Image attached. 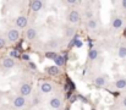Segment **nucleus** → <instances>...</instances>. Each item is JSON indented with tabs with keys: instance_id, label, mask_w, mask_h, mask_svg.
<instances>
[{
	"instance_id": "nucleus-24",
	"label": "nucleus",
	"mask_w": 126,
	"mask_h": 110,
	"mask_svg": "<svg viewBox=\"0 0 126 110\" xmlns=\"http://www.w3.org/2000/svg\"><path fill=\"white\" fill-rule=\"evenodd\" d=\"M66 4H69V5H75V4H79V1H76V0H67Z\"/></svg>"
},
{
	"instance_id": "nucleus-31",
	"label": "nucleus",
	"mask_w": 126,
	"mask_h": 110,
	"mask_svg": "<svg viewBox=\"0 0 126 110\" xmlns=\"http://www.w3.org/2000/svg\"><path fill=\"white\" fill-rule=\"evenodd\" d=\"M123 105L125 107V109H126V97L124 98V99H123Z\"/></svg>"
},
{
	"instance_id": "nucleus-32",
	"label": "nucleus",
	"mask_w": 126,
	"mask_h": 110,
	"mask_svg": "<svg viewBox=\"0 0 126 110\" xmlns=\"http://www.w3.org/2000/svg\"><path fill=\"white\" fill-rule=\"evenodd\" d=\"M91 110H95V109H91Z\"/></svg>"
},
{
	"instance_id": "nucleus-18",
	"label": "nucleus",
	"mask_w": 126,
	"mask_h": 110,
	"mask_svg": "<svg viewBox=\"0 0 126 110\" xmlns=\"http://www.w3.org/2000/svg\"><path fill=\"white\" fill-rule=\"evenodd\" d=\"M87 27H88L89 30H95V28H97V21H95L94 18L88 20V22H87Z\"/></svg>"
},
{
	"instance_id": "nucleus-16",
	"label": "nucleus",
	"mask_w": 126,
	"mask_h": 110,
	"mask_svg": "<svg viewBox=\"0 0 126 110\" xmlns=\"http://www.w3.org/2000/svg\"><path fill=\"white\" fill-rule=\"evenodd\" d=\"M98 55H99V53H98L97 49H91V50H89V54H88L89 60H95V59L98 58Z\"/></svg>"
},
{
	"instance_id": "nucleus-7",
	"label": "nucleus",
	"mask_w": 126,
	"mask_h": 110,
	"mask_svg": "<svg viewBox=\"0 0 126 110\" xmlns=\"http://www.w3.org/2000/svg\"><path fill=\"white\" fill-rule=\"evenodd\" d=\"M2 66H4L5 69H12V67L15 66L14 59H12V58H5V59L2 60Z\"/></svg>"
},
{
	"instance_id": "nucleus-4",
	"label": "nucleus",
	"mask_w": 126,
	"mask_h": 110,
	"mask_svg": "<svg viewBox=\"0 0 126 110\" xmlns=\"http://www.w3.org/2000/svg\"><path fill=\"white\" fill-rule=\"evenodd\" d=\"M25 104H26V99H25V97H22V95H18V97H16V98L14 99V107L17 108V109L25 107Z\"/></svg>"
},
{
	"instance_id": "nucleus-12",
	"label": "nucleus",
	"mask_w": 126,
	"mask_h": 110,
	"mask_svg": "<svg viewBox=\"0 0 126 110\" xmlns=\"http://www.w3.org/2000/svg\"><path fill=\"white\" fill-rule=\"evenodd\" d=\"M47 72L49 73V75H51V76H56V75H59V67L56 66V65H54V66H49V67H47Z\"/></svg>"
},
{
	"instance_id": "nucleus-10",
	"label": "nucleus",
	"mask_w": 126,
	"mask_h": 110,
	"mask_svg": "<svg viewBox=\"0 0 126 110\" xmlns=\"http://www.w3.org/2000/svg\"><path fill=\"white\" fill-rule=\"evenodd\" d=\"M123 25H124V21H123L121 17H115V18H114V21H113V27H114L115 30H120V28L123 27Z\"/></svg>"
},
{
	"instance_id": "nucleus-8",
	"label": "nucleus",
	"mask_w": 126,
	"mask_h": 110,
	"mask_svg": "<svg viewBox=\"0 0 126 110\" xmlns=\"http://www.w3.org/2000/svg\"><path fill=\"white\" fill-rule=\"evenodd\" d=\"M49 105H50V108H53V109H59V108L61 107V100H60L59 98H51L50 102H49Z\"/></svg>"
},
{
	"instance_id": "nucleus-13",
	"label": "nucleus",
	"mask_w": 126,
	"mask_h": 110,
	"mask_svg": "<svg viewBox=\"0 0 126 110\" xmlns=\"http://www.w3.org/2000/svg\"><path fill=\"white\" fill-rule=\"evenodd\" d=\"M115 87H116L118 89H124V88H126V79L125 78L118 79V81L115 82Z\"/></svg>"
},
{
	"instance_id": "nucleus-19",
	"label": "nucleus",
	"mask_w": 126,
	"mask_h": 110,
	"mask_svg": "<svg viewBox=\"0 0 126 110\" xmlns=\"http://www.w3.org/2000/svg\"><path fill=\"white\" fill-rule=\"evenodd\" d=\"M56 56H58V54H56L55 51H47V53H45V58H48V59H53V60H55Z\"/></svg>"
},
{
	"instance_id": "nucleus-26",
	"label": "nucleus",
	"mask_w": 126,
	"mask_h": 110,
	"mask_svg": "<svg viewBox=\"0 0 126 110\" xmlns=\"http://www.w3.org/2000/svg\"><path fill=\"white\" fill-rule=\"evenodd\" d=\"M77 98H79V95H72V98H70V103H75L77 100Z\"/></svg>"
},
{
	"instance_id": "nucleus-14",
	"label": "nucleus",
	"mask_w": 126,
	"mask_h": 110,
	"mask_svg": "<svg viewBox=\"0 0 126 110\" xmlns=\"http://www.w3.org/2000/svg\"><path fill=\"white\" fill-rule=\"evenodd\" d=\"M94 84H95L97 87H103V86L105 84V78H104L103 76H98V77L94 79Z\"/></svg>"
},
{
	"instance_id": "nucleus-15",
	"label": "nucleus",
	"mask_w": 126,
	"mask_h": 110,
	"mask_svg": "<svg viewBox=\"0 0 126 110\" xmlns=\"http://www.w3.org/2000/svg\"><path fill=\"white\" fill-rule=\"evenodd\" d=\"M118 55H119L120 59H125L126 58V47L125 45H121V47L119 48V50H118Z\"/></svg>"
},
{
	"instance_id": "nucleus-29",
	"label": "nucleus",
	"mask_w": 126,
	"mask_h": 110,
	"mask_svg": "<svg viewBox=\"0 0 126 110\" xmlns=\"http://www.w3.org/2000/svg\"><path fill=\"white\" fill-rule=\"evenodd\" d=\"M121 6H123L124 10H126V0H123V1H121Z\"/></svg>"
},
{
	"instance_id": "nucleus-1",
	"label": "nucleus",
	"mask_w": 126,
	"mask_h": 110,
	"mask_svg": "<svg viewBox=\"0 0 126 110\" xmlns=\"http://www.w3.org/2000/svg\"><path fill=\"white\" fill-rule=\"evenodd\" d=\"M80 18H81V16H80V14L77 12V11H71L69 15H67V20H69V22H71V23H77L79 21H80Z\"/></svg>"
},
{
	"instance_id": "nucleus-25",
	"label": "nucleus",
	"mask_w": 126,
	"mask_h": 110,
	"mask_svg": "<svg viewBox=\"0 0 126 110\" xmlns=\"http://www.w3.org/2000/svg\"><path fill=\"white\" fill-rule=\"evenodd\" d=\"M28 65H30V67H31L32 70H37V66H36V64H34V63L30 61V64H28Z\"/></svg>"
},
{
	"instance_id": "nucleus-9",
	"label": "nucleus",
	"mask_w": 126,
	"mask_h": 110,
	"mask_svg": "<svg viewBox=\"0 0 126 110\" xmlns=\"http://www.w3.org/2000/svg\"><path fill=\"white\" fill-rule=\"evenodd\" d=\"M41 91H42L43 93H49V92H51V91H53L51 83H49V82H43L42 84H41Z\"/></svg>"
},
{
	"instance_id": "nucleus-20",
	"label": "nucleus",
	"mask_w": 126,
	"mask_h": 110,
	"mask_svg": "<svg viewBox=\"0 0 126 110\" xmlns=\"http://www.w3.org/2000/svg\"><path fill=\"white\" fill-rule=\"evenodd\" d=\"M74 34H75V28L74 27H67L66 28V36L69 38H71V37H74Z\"/></svg>"
},
{
	"instance_id": "nucleus-23",
	"label": "nucleus",
	"mask_w": 126,
	"mask_h": 110,
	"mask_svg": "<svg viewBox=\"0 0 126 110\" xmlns=\"http://www.w3.org/2000/svg\"><path fill=\"white\" fill-rule=\"evenodd\" d=\"M21 59L25 60V61H30V55L28 54H22L21 55Z\"/></svg>"
},
{
	"instance_id": "nucleus-17",
	"label": "nucleus",
	"mask_w": 126,
	"mask_h": 110,
	"mask_svg": "<svg viewBox=\"0 0 126 110\" xmlns=\"http://www.w3.org/2000/svg\"><path fill=\"white\" fill-rule=\"evenodd\" d=\"M54 61H55L56 66H63V65L65 64V58H64V55H58Z\"/></svg>"
},
{
	"instance_id": "nucleus-3",
	"label": "nucleus",
	"mask_w": 126,
	"mask_h": 110,
	"mask_svg": "<svg viewBox=\"0 0 126 110\" xmlns=\"http://www.w3.org/2000/svg\"><path fill=\"white\" fill-rule=\"evenodd\" d=\"M30 7H31V10H32V11L38 12L39 10H42L43 2L42 1H39V0H33V1H31V2H30Z\"/></svg>"
},
{
	"instance_id": "nucleus-2",
	"label": "nucleus",
	"mask_w": 126,
	"mask_h": 110,
	"mask_svg": "<svg viewBox=\"0 0 126 110\" xmlns=\"http://www.w3.org/2000/svg\"><path fill=\"white\" fill-rule=\"evenodd\" d=\"M31 92H32V87H31V84H28V83L22 84L21 88H20V93H21L22 97H27V95H30Z\"/></svg>"
},
{
	"instance_id": "nucleus-27",
	"label": "nucleus",
	"mask_w": 126,
	"mask_h": 110,
	"mask_svg": "<svg viewBox=\"0 0 126 110\" xmlns=\"http://www.w3.org/2000/svg\"><path fill=\"white\" fill-rule=\"evenodd\" d=\"M5 47V40H4V38H0V49H2Z\"/></svg>"
},
{
	"instance_id": "nucleus-11",
	"label": "nucleus",
	"mask_w": 126,
	"mask_h": 110,
	"mask_svg": "<svg viewBox=\"0 0 126 110\" xmlns=\"http://www.w3.org/2000/svg\"><path fill=\"white\" fill-rule=\"evenodd\" d=\"M26 37H27V39L33 40V39L37 37V31H36V28H28L27 32H26Z\"/></svg>"
},
{
	"instance_id": "nucleus-5",
	"label": "nucleus",
	"mask_w": 126,
	"mask_h": 110,
	"mask_svg": "<svg viewBox=\"0 0 126 110\" xmlns=\"http://www.w3.org/2000/svg\"><path fill=\"white\" fill-rule=\"evenodd\" d=\"M18 32L16 31V30H10L9 32H7V39L10 40V42H12V43H15L17 39H18Z\"/></svg>"
},
{
	"instance_id": "nucleus-21",
	"label": "nucleus",
	"mask_w": 126,
	"mask_h": 110,
	"mask_svg": "<svg viewBox=\"0 0 126 110\" xmlns=\"http://www.w3.org/2000/svg\"><path fill=\"white\" fill-rule=\"evenodd\" d=\"M10 58H20V51L18 50H16V49H14V50H11L10 51Z\"/></svg>"
},
{
	"instance_id": "nucleus-30",
	"label": "nucleus",
	"mask_w": 126,
	"mask_h": 110,
	"mask_svg": "<svg viewBox=\"0 0 126 110\" xmlns=\"http://www.w3.org/2000/svg\"><path fill=\"white\" fill-rule=\"evenodd\" d=\"M76 47H77V48H80V47H82V42H80V40H77V42H76Z\"/></svg>"
},
{
	"instance_id": "nucleus-6",
	"label": "nucleus",
	"mask_w": 126,
	"mask_h": 110,
	"mask_svg": "<svg viewBox=\"0 0 126 110\" xmlns=\"http://www.w3.org/2000/svg\"><path fill=\"white\" fill-rule=\"evenodd\" d=\"M26 25H27V17L26 16H18L16 18V26L18 28H23V27H26Z\"/></svg>"
},
{
	"instance_id": "nucleus-22",
	"label": "nucleus",
	"mask_w": 126,
	"mask_h": 110,
	"mask_svg": "<svg viewBox=\"0 0 126 110\" xmlns=\"http://www.w3.org/2000/svg\"><path fill=\"white\" fill-rule=\"evenodd\" d=\"M48 45H49L50 48H58V45H59V43H58V40H55V39H53V40H50V42L48 43Z\"/></svg>"
},
{
	"instance_id": "nucleus-28",
	"label": "nucleus",
	"mask_w": 126,
	"mask_h": 110,
	"mask_svg": "<svg viewBox=\"0 0 126 110\" xmlns=\"http://www.w3.org/2000/svg\"><path fill=\"white\" fill-rule=\"evenodd\" d=\"M79 98H80V99H81V100H82V102H83V103H87V99H86V98H84L83 95H81V94H80V95H79Z\"/></svg>"
}]
</instances>
